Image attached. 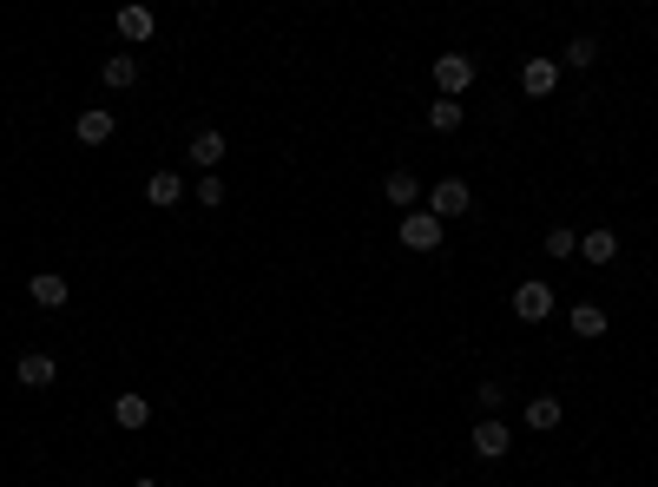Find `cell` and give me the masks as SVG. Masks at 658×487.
I'll return each mask as SVG.
<instances>
[{"mask_svg": "<svg viewBox=\"0 0 658 487\" xmlns=\"http://www.w3.org/2000/svg\"><path fill=\"white\" fill-rule=\"evenodd\" d=\"M435 86H441V99H461L474 86V60H468V53H441V60H435Z\"/></svg>", "mask_w": 658, "mask_h": 487, "instance_id": "6da1fadb", "label": "cell"}, {"mask_svg": "<svg viewBox=\"0 0 658 487\" xmlns=\"http://www.w3.org/2000/svg\"><path fill=\"white\" fill-rule=\"evenodd\" d=\"M441 231H448V224H441L435 211H408V218H402V244H408V251H441Z\"/></svg>", "mask_w": 658, "mask_h": 487, "instance_id": "7a4b0ae2", "label": "cell"}, {"mask_svg": "<svg viewBox=\"0 0 658 487\" xmlns=\"http://www.w3.org/2000/svg\"><path fill=\"white\" fill-rule=\"evenodd\" d=\"M468 441H474V455H481V461H501L507 448H514V428H507V422H494V415H481Z\"/></svg>", "mask_w": 658, "mask_h": 487, "instance_id": "3957f363", "label": "cell"}, {"mask_svg": "<svg viewBox=\"0 0 658 487\" xmlns=\"http://www.w3.org/2000/svg\"><path fill=\"white\" fill-rule=\"evenodd\" d=\"M514 316H520V323H547V316H553V290L540 277L520 283V290H514Z\"/></svg>", "mask_w": 658, "mask_h": 487, "instance_id": "277c9868", "label": "cell"}, {"mask_svg": "<svg viewBox=\"0 0 658 487\" xmlns=\"http://www.w3.org/2000/svg\"><path fill=\"white\" fill-rule=\"evenodd\" d=\"M468 205H474V191L461 185V178H441V185H435V198H428V211H435L441 224H448V218H461Z\"/></svg>", "mask_w": 658, "mask_h": 487, "instance_id": "5b68a950", "label": "cell"}, {"mask_svg": "<svg viewBox=\"0 0 658 487\" xmlns=\"http://www.w3.org/2000/svg\"><path fill=\"white\" fill-rule=\"evenodd\" d=\"M14 376L27 382V389H53V376H60V362H53L47 349H27V356L14 362Z\"/></svg>", "mask_w": 658, "mask_h": 487, "instance_id": "8992f818", "label": "cell"}, {"mask_svg": "<svg viewBox=\"0 0 658 487\" xmlns=\"http://www.w3.org/2000/svg\"><path fill=\"white\" fill-rule=\"evenodd\" d=\"M112 126H119V119H112L106 106H86V112H79V119H73L79 145H106V139H112Z\"/></svg>", "mask_w": 658, "mask_h": 487, "instance_id": "52a82bcc", "label": "cell"}, {"mask_svg": "<svg viewBox=\"0 0 658 487\" xmlns=\"http://www.w3.org/2000/svg\"><path fill=\"white\" fill-rule=\"evenodd\" d=\"M520 86H527V99H547L553 86H560V66H553V60H527V66H520Z\"/></svg>", "mask_w": 658, "mask_h": 487, "instance_id": "ba28073f", "label": "cell"}, {"mask_svg": "<svg viewBox=\"0 0 658 487\" xmlns=\"http://www.w3.org/2000/svg\"><path fill=\"white\" fill-rule=\"evenodd\" d=\"M191 165H204V172H218V165H224V132L218 126H204L198 139H191Z\"/></svg>", "mask_w": 658, "mask_h": 487, "instance_id": "9c48e42d", "label": "cell"}, {"mask_svg": "<svg viewBox=\"0 0 658 487\" xmlns=\"http://www.w3.org/2000/svg\"><path fill=\"white\" fill-rule=\"evenodd\" d=\"M152 7H119V40H132V47H139V40H152Z\"/></svg>", "mask_w": 658, "mask_h": 487, "instance_id": "30bf717a", "label": "cell"}, {"mask_svg": "<svg viewBox=\"0 0 658 487\" xmlns=\"http://www.w3.org/2000/svg\"><path fill=\"white\" fill-rule=\"evenodd\" d=\"M145 198H152V205H165V211H172L178 198H185V178H178V172H152V178H145Z\"/></svg>", "mask_w": 658, "mask_h": 487, "instance_id": "8fae6325", "label": "cell"}, {"mask_svg": "<svg viewBox=\"0 0 658 487\" xmlns=\"http://www.w3.org/2000/svg\"><path fill=\"white\" fill-rule=\"evenodd\" d=\"M382 198H389V205H415V198H422V185H415V172H402V165H395L389 178H382Z\"/></svg>", "mask_w": 658, "mask_h": 487, "instance_id": "7c38bea8", "label": "cell"}, {"mask_svg": "<svg viewBox=\"0 0 658 487\" xmlns=\"http://www.w3.org/2000/svg\"><path fill=\"white\" fill-rule=\"evenodd\" d=\"M112 422H119V428H145V422H152V402H145V395H119V402H112Z\"/></svg>", "mask_w": 658, "mask_h": 487, "instance_id": "4fadbf2b", "label": "cell"}, {"mask_svg": "<svg viewBox=\"0 0 658 487\" xmlns=\"http://www.w3.org/2000/svg\"><path fill=\"white\" fill-rule=\"evenodd\" d=\"M99 79H106L112 93H126L132 79H139V60H132V53H112V60H106V66H99Z\"/></svg>", "mask_w": 658, "mask_h": 487, "instance_id": "5bb4252c", "label": "cell"}, {"mask_svg": "<svg viewBox=\"0 0 658 487\" xmlns=\"http://www.w3.org/2000/svg\"><path fill=\"white\" fill-rule=\"evenodd\" d=\"M33 303H40V310H60V303H66V277H60V270H40V277H33Z\"/></svg>", "mask_w": 658, "mask_h": 487, "instance_id": "9a60e30c", "label": "cell"}, {"mask_svg": "<svg viewBox=\"0 0 658 487\" xmlns=\"http://www.w3.org/2000/svg\"><path fill=\"white\" fill-rule=\"evenodd\" d=\"M580 257H586V264H612V257H619V237H612V231H586Z\"/></svg>", "mask_w": 658, "mask_h": 487, "instance_id": "2e32d148", "label": "cell"}, {"mask_svg": "<svg viewBox=\"0 0 658 487\" xmlns=\"http://www.w3.org/2000/svg\"><path fill=\"white\" fill-rule=\"evenodd\" d=\"M527 428H540V435L560 428V395H533V402H527Z\"/></svg>", "mask_w": 658, "mask_h": 487, "instance_id": "e0dca14e", "label": "cell"}, {"mask_svg": "<svg viewBox=\"0 0 658 487\" xmlns=\"http://www.w3.org/2000/svg\"><path fill=\"white\" fill-rule=\"evenodd\" d=\"M566 323H573V336H606V310H599V303H580Z\"/></svg>", "mask_w": 658, "mask_h": 487, "instance_id": "ac0fdd59", "label": "cell"}, {"mask_svg": "<svg viewBox=\"0 0 658 487\" xmlns=\"http://www.w3.org/2000/svg\"><path fill=\"white\" fill-rule=\"evenodd\" d=\"M428 126H435V132H455L461 126V99H435V106H428Z\"/></svg>", "mask_w": 658, "mask_h": 487, "instance_id": "d6986e66", "label": "cell"}, {"mask_svg": "<svg viewBox=\"0 0 658 487\" xmlns=\"http://www.w3.org/2000/svg\"><path fill=\"white\" fill-rule=\"evenodd\" d=\"M573 251H580V237L566 231V224H553V231H547V257H573Z\"/></svg>", "mask_w": 658, "mask_h": 487, "instance_id": "ffe728a7", "label": "cell"}, {"mask_svg": "<svg viewBox=\"0 0 658 487\" xmlns=\"http://www.w3.org/2000/svg\"><path fill=\"white\" fill-rule=\"evenodd\" d=\"M593 60H599V47H593V40H586V33H580V40L566 47V66H593Z\"/></svg>", "mask_w": 658, "mask_h": 487, "instance_id": "44dd1931", "label": "cell"}, {"mask_svg": "<svg viewBox=\"0 0 658 487\" xmlns=\"http://www.w3.org/2000/svg\"><path fill=\"white\" fill-rule=\"evenodd\" d=\"M198 205H224V178H218V172H204V185H198Z\"/></svg>", "mask_w": 658, "mask_h": 487, "instance_id": "7402d4cb", "label": "cell"}, {"mask_svg": "<svg viewBox=\"0 0 658 487\" xmlns=\"http://www.w3.org/2000/svg\"><path fill=\"white\" fill-rule=\"evenodd\" d=\"M501 402H507V389H501V382H481V415H494Z\"/></svg>", "mask_w": 658, "mask_h": 487, "instance_id": "603a6c76", "label": "cell"}, {"mask_svg": "<svg viewBox=\"0 0 658 487\" xmlns=\"http://www.w3.org/2000/svg\"><path fill=\"white\" fill-rule=\"evenodd\" d=\"M132 487H158V481H152V474H145V481H132Z\"/></svg>", "mask_w": 658, "mask_h": 487, "instance_id": "cb8c5ba5", "label": "cell"}]
</instances>
